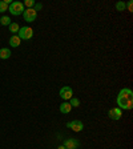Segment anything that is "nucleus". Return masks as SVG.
Here are the masks:
<instances>
[{
	"instance_id": "f257e3e1",
	"label": "nucleus",
	"mask_w": 133,
	"mask_h": 149,
	"mask_svg": "<svg viewBox=\"0 0 133 149\" xmlns=\"http://www.w3.org/2000/svg\"><path fill=\"white\" fill-rule=\"evenodd\" d=\"M9 12L12 13V15H20V13L24 12V4L20 3V1H12V3L9 4L8 7Z\"/></svg>"
},
{
	"instance_id": "f03ea898",
	"label": "nucleus",
	"mask_w": 133,
	"mask_h": 149,
	"mask_svg": "<svg viewBox=\"0 0 133 149\" xmlns=\"http://www.w3.org/2000/svg\"><path fill=\"white\" fill-rule=\"evenodd\" d=\"M17 36L20 37V40H29L32 36H33V29L32 28H29V27H22L20 29H19V32H17Z\"/></svg>"
},
{
	"instance_id": "7ed1b4c3",
	"label": "nucleus",
	"mask_w": 133,
	"mask_h": 149,
	"mask_svg": "<svg viewBox=\"0 0 133 149\" xmlns=\"http://www.w3.org/2000/svg\"><path fill=\"white\" fill-rule=\"evenodd\" d=\"M37 16V12L35 11L33 8H28V9H24V12H23V17H24L25 22L28 23H32L35 22V19Z\"/></svg>"
},
{
	"instance_id": "20e7f679",
	"label": "nucleus",
	"mask_w": 133,
	"mask_h": 149,
	"mask_svg": "<svg viewBox=\"0 0 133 149\" xmlns=\"http://www.w3.org/2000/svg\"><path fill=\"white\" fill-rule=\"evenodd\" d=\"M117 105L120 107V109H132L133 101L132 99H123V97H117Z\"/></svg>"
},
{
	"instance_id": "39448f33",
	"label": "nucleus",
	"mask_w": 133,
	"mask_h": 149,
	"mask_svg": "<svg viewBox=\"0 0 133 149\" xmlns=\"http://www.w3.org/2000/svg\"><path fill=\"white\" fill-rule=\"evenodd\" d=\"M59 93H60V96H61V99H64V100H69L73 96V91H72V88L68 87V85L63 87Z\"/></svg>"
},
{
	"instance_id": "423d86ee",
	"label": "nucleus",
	"mask_w": 133,
	"mask_h": 149,
	"mask_svg": "<svg viewBox=\"0 0 133 149\" xmlns=\"http://www.w3.org/2000/svg\"><path fill=\"white\" fill-rule=\"evenodd\" d=\"M67 127L71 128L73 132H81V130H83V128H84V125H83V123H81V121L73 120V121H71V123H68V124H67Z\"/></svg>"
},
{
	"instance_id": "0eeeda50",
	"label": "nucleus",
	"mask_w": 133,
	"mask_h": 149,
	"mask_svg": "<svg viewBox=\"0 0 133 149\" xmlns=\"http://www.w3.org/2000/svg\"><path fill=\"white\" fill-rule=\"evenodd\" d=\"M63 145L67 149H77L79 145H80V141H79V140H75V139H67Z\"/></svg>"
},
{
	"instance_id": "6e6552de",
	"label": "nucleus",
	"mask_w": 133,
	"mask_h": 149,
	"mask_svg": "<svg viewBox=\"0 0 133 149\" xmlns=\"http://www.w3.org/2000/svg\"><path fill=\"white\" fill-rule=\"evenodd\" d=\"M121 116H123V112H121L120 108H112L109 111V117L112 120H120Z\"/></svg>"
},
{
	"instance_id": "1a4fd4ad",
	"label": "nucleus",
	"mask_w": 133,
	"mask_h": 149,
	"mask_svg": "<svg viewBox=\"0 0 133 149\" xmlns=\"http://www.w3.org/2000/svg\"><path fill=\"white\" fill-rule=\"evenodd\" d=\"M132 96H133L132 89H129V88H123V89L120 91V93H118L117 97H123V99H132Z\"/></svg>"
},
{
	"instance_id": "9d476101",
	"label": "nucleus",
	"mask_w": 133,
	"mask_h": 149,
	"mask_svg": "<svg viewBox=\"0 0 133 149\" xmlns=\"http://www.w3.org/2000/svg\"><path fill=\"white\" fill-rule=\"evenodd\" d=\"M20 43H22V40H20V37H19L17 35H13V36H11V39H9V45L11 47H19Z\"/></svg>"
},
{
	"instance_id": "9b49d317",
	"label": "nucleus",
	"mask_w": 133,
	"mask_h": 149,
	"mask_svg": "<svg viewBox=\"0 0 133 149\" xmlns=\"http://www.w3.org/2000/svg\"><path fill=\"white\" fill-rule=\"evenodd\" d=\"M9 57H11V51L8 48H1L0 49V59L6 60V59H9Z\"/></svg>"
},
{
	"instance_id": "f8f14e48",
	"label": "nucleus",
	"mask_w": 133,
	"mask_h": 149,
	"mask_svg": "<svg viewBox=\"0 0 133 149\" xmlns=\"http://www.w3.org/2000/svg\"><path fill=\"white\" fill-rule=\"evenodd\" d=\"M71 109H72V107L68 102H63L61 105H60V112H61V113H69Z\"/></svg>"
},
{
	"instance_id": "ddd939ff",
	"label": "nucleus",
	"mask_w": 133,
	"mask_h": 149,
	"mask_svg": "<svg viewBox=\"0 0 133 149\" xmlns=\"http://www.w3.org/2000/svg\"><path fill=\"white\" fill-rule=\"evenodd\" d=\"M8 27H9V32H12L13 35L17 33L19 29H20V28H19V24H17V23H11Z\"/></svg>"
},
{
	"instance_id": "4468645a",
	"label": "nucleus",
	"mask_w": 133,
	"mask_h": 149,
	"mask_svg": "<svg viewBox=\"0 0 133 149\" xmlns=\"http://www.w3.org/2000/svg\"><path fill=\"white\" fill-rule=\"evenodd\" d=\"M9 24H11V19L8 16H3L0 19V25H9Z\"/></svg>"
},
{
	"instance_id": "2eb2a0df",
	"label": "nucleus",
	"mask_w": 133,
	"mask_h": 149,
	"mask_svg": "<svg viewBox=\"0 0 133 149\" xmlns=\"http://www.w3.org/2000/svg\"><path fill=\"white\" fill-rule=\"evenodd\" d=\"M125 8H127V4L123 3V1H118V3L116 4V9H117V11H125Z\"/></svg>"
},
{
	"instance_id": "dca6fc26",
	"label": "nucleus",
	"mask_w": 133,
	"mask_h": 149,
	"mask_svg": "<svg viewBox=\"0 0 133 149\" xmlns=\"http://www.w3.org/2000/svg\"><path fill=\"white\" fill-rule=\"evenodd\" d=\"M7 9H8V4L4 3V1H0V13L6 12Z\"/></svg>"
},
{
	"instance_id": "f3484780",
	"label": "nucleus",
	"mask_w": 133,
	"mask_h": 149,
	"mask_svg": "<svg viewBox=\"0 0 133 149\" xmlns=\"http://www.w3.org/2000/svg\"><path fill=\"white\" fill-rule=\"evenodd\" d=\"M80 105V100L76 99V97H72L71 99V107H79Z\"/></svg>"
},
{
	"instance_id": "a211bd4d",
	"label": "nucleus",
	"mask_w": 133,
	"mask_h": 149,
	"mask_svg": "<svg viewBox=\"0 0 133 149\" xmlns=\"http://www.w3.org/2000/svg\"><path fill=\"white\" fill-rule=\"evenodd\" d=\"M24 4L28 7V8H32V7L35 6V1H33V0H25V3H24Z\"/></svg>"
},
{
	"instance_id": "6ab92c4d",
	"label": "nucleus",
	"mask_w": 133,
	"mask_h": 149,
	"mask_svg": "<svg viewBox=\"0 0 133 149\" xmlns=\"http://www.w3.org/2000/svg\"><path fill=\"white\" fill-rule=\"evenodd\" d=\"M33 7H35L33 9H35V11H36V12H37V11H40V9L43 8V4H40V3H37V4H36V3H35V6H33Z\"/></svg>"
},
{
	"instance_id": "aec40b11",
	"label": "nucleus",
	"mask_w": 133,
	"mask_h": 149,
	"mask_svg": "<svg viewBox=\"0 0 133 149\" xmlns=\"http://www.w3.org/2000/svg\"><path fill=\"white\" fill-rule=\"evenodd\" d=\"M133 1H128V4H127V8H128V11H129V12H132L133 11Z\"/></svg>"
},
{
	"instance_id": "412c9836",
	"label": "nucleus",
	"mask_w": 133,
	"mask_h": 149,
	"mask_svg": "<svg viewBox=\"0 0 133 149\" xmlns=\"http://www.w3.org/2000/svg\"><path fill=\"white\" fill-rule=\"evenodd\" d=\"M57 149H67V148H65L64 145H60V146H59V148H57Z\"/></svg>"
}]
</instances>
